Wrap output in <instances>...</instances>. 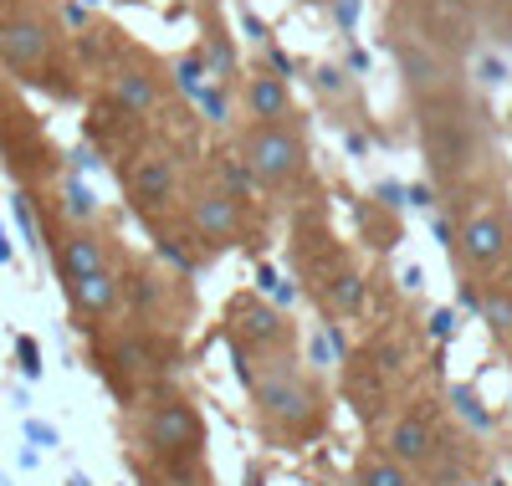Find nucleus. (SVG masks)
<instances>
[{"instance_id": "6ab92c4d", "label": "nucleus", "mask_w": 512, "mask_h": 486, "mask_svg": "<svg viewBox=\"0 0 512 486\" xmlns=\"http://www.w3.org/2000/svg\"><path fill=\"white\" fill-rule=\"evenodd\" d=\"M461 307H466V313H477V323L487 328V338L497 348V359L512 364V272L487 282V287H477V292H466Z\"/></svg>"}, {"instance_id": "412c9836", "label": "nucleus", "mask_w": 512, "mask_h": 486, "mask_svg": "<svg viewBox=\"0 0 512 486\" xmlns=\"http://www.w3.org/2000/svg\"><path fill=\"white\" fill-rule=\"evenodd\" d=\"M349 486H425L410 466H400L395 456H384L379 446L359 451V461L349 466Z\"/></svg>"}, {"instance_id": "5701e85b", "label": "nucleus", "mask_w": 512, "mask_h": 486, "mask_svg": "<svg viewBox=\"0 0 512 486\" xmlns=\"http://www.w3.org/2000/svg\"><path fill=\"white\" fill-rule=\"evenodd\" d=\"M21 435H26V446H36V451H57L62 446V430L52 420H36V415H26Z\"/></svg>"}, {"instance_id": "dca6fc26", "label": "nucleus", "mask_w": 512, "mask_h": 486, "mask_svg": "<svg viewBox=\"0 0 512 486\" xmlns=\"http://www.w3.org/2000/svg\"><path fill=\"white\" fill-rule=\"evenodd\" d=\"M103 98H113L128 118L149 123V118H159L164 103H169V72H164L159 57L128 47L123 57L108 62V93H103Z\"/></svg>"}, {"instance_id": "9b49d317", "label": "nucleus", "mask_w": 512, "mask_h": 486, "mask_svg": "<svg viewBox=\"0 0 512 486\" xmlns=\"http://www.w3.org/2000/svg\"><path fill=\"white\" fill-rule=\"evenodd\" d=\"M236 154L246 159L251 180L262 195H297L313 174V154H308V139H303V123L297 118H282V123H246L236 134Z\"/></svg>"}, {"instance_id": "393cba45", "label": "nucleus", "mask_w": 512, "mask_h": 486, "mask_svg": "<svg viewBox=\"0 0 512 486\" xmlns=\"http://www.w3.org/2000/svg\"><path fill=\"white\" fill-rule=\"evenodd\" d=\"M11 256H16V251H11V241H6V236H0V267H6V261H11Z\"/></svg>"}, {"instance_id": "a211bd4d", "label": "nucleus", "mask_w": 512, "mask_h": 486, "mask_svg": "<svg viewBox=\"0 0 512 486\" xmlns=\"http://www.w3.org/2000/svg\"><path fill=\"white\" fill-rule=\"evenodd\" d=\"M241 113H246V123H282V118H297L287 72H277V67H251V72H241Z\"/></svg>"}, {"instance_id": "423d86ee", "label": "nucleus", "mask_w": 512, "mask_h": 486, "mask_svg": "<svg viewBox=\"0 0 512 486\" xmlns=\"http://www.w3.org/2000/svg\"><path fill=\"white\" fill-rule=\"evenodd\" d=\"M446 205H451V215H446V251H451L456 292L466 297V292L507 277L512 272V200H507L497 174L466 185Z\"/></svg>"}, {"instance_id": "cd10ccee", "label": "nucleus", "mask_w": 512, "mask_h": 486, "mask_svg": "<svg viewBox=\"0 0 512 486\" xmlns=\"http://www.w3.org/2000/svg\"><path fill=\"white\" fill-rule=\"evenodd\" d=\"M472 6H487V0H472Z\"/></svg>"}, {"instance_id": "0eeeda50", "label": "nucleus", "mask_w": 512, "mask_h": 486, "mask_svg": "<svg viewBox=\"0 0 512 486\" xmlns=\"http://www.w3.org/2000/svg\"><path fill=\"white\" fill-rule=\"evenodd\" d=\"M415 374H420V333L405 318H390L369 328L359 348H349L338 394L359 410L364 425H379L410 389H420Z\"/></svg>"}, {"instance_id": "1a4fd4ad", "label": "nucleus", "mask_w": 512, "mask_h": 486, "mask_svg": "<svg viewBox=\"0 0 512 486\" xmlns=\"http://www.w3.org/2000/svg\"><path fill=\"white\" fill-rule=\"evenodd\" d=\"M118 180H123L128 210H134L154 236H169V231L180 226V215H185V190H190V164H185L180 149L149 144V139H144L134 154L123 159Z\"/></svg>"}, {"instance_id": "6e6552de", "label": "nucleus", "mask_w": 512, "mask_h": 486, "mask_svg": "<svg viewBox=\"0 0 512 486\" xmlns=\"http://www.w3.org/2000/svg\"><path fill=\"white\" fill-rule=\"evenodd\" d=\"M93 364H98L103 384L118 394V405L128 410L134 400H144L149 389L180 379L185 338L169 333V328H139V323L118 318L103 333H93Z\"/></svg>"}, {"instance_id": "f257e3e1", "label": "nucleus", "mask_w": 512, "mask_h": 486, "mask_svg": "<svg viewBox=\"0 0 512 486\" xmlns=\"http://www.w3.org/2000/svg\"><path fill=\"white\" fill-rule=\"evenodd\" d=\"M128 420V461L144 486H216L210 476V425L195 389L159 384L123 410Z\"/></svg>"}, {"instance_id": "7ed1b4c3", "label": "nucleus", "mask_w": 512, "mask_h": 486, "mask_svg": "<svg viewBox=\"0 0 512 486\" xmlns=\"http://www.w3.org/2000/svg\"><path fill=\"white\" fill-rule=\"evenodd\" d=\"M374 446L410 466L425 486H461L472 471V440L451 420L446 394L420 384L374 425Z\"/></svg>"}, {"instance_id": "ddd939ff", "label": "nucleus", "mask_w": 512, "mask_h": 486, "mask_svg": "<svg viewBox=\"0 0 512 486\" xmlns=\"http://www.w3.org/2000/svg\"><path fill=\"white\" fill-rule=\"evenodd\" d=\"M190 318H195V287L185 282V272H164L159 261L123 256V323L180 333Z\"/></svg>"}, {"instance_id": "f8f14e48", "label": "nucleus", "mask_w": 512, "mask_h": 486, "mask_svg": "<svg viewBox=\"0 0 512 486\" xmlns=\"http://www.w3.org/2000/svg\"><path fill=\"white\" fill-rule=\"evenodd\" d=\"M221 338L231 343L241 374L262 369V364H277V359H292V353H297V323L287 318V307H277L262 292H236L221 307Z\"/></svg>"}, {"instance_id": "f03ea898", "label": "nucleus", "mask_w": 512, "mask_h": 486, "mask_svg": "<svg viewBox=\"0 0 512 486\" xmlns=\"http://www.w3.org/2000/svg\"><path fill=\"white\" fill-rule=\"evenodd\" d=\"M415 134H420L425 174L436 180L446 200L497 169V123L466 82L415 103Z\"/></svg>"}, {"instance_id": "4468645a", "label": "nucleus", "mask_w": 512, "mask_h": 486, "mask_svg": "<svg viewBox=\"0 0 512 486\" xmlns=\"http://www.w3.org/2000/svg\"><path fill=\"white\" fill-rule=\"evenodd\" d=\"M57 57H62V36L57 26L36 11V0H0V67L11 77L57 87Z\"/></svg>"}, {"instance_id": "20e7f679", "label": "nucleus", "mask_w": 512, "mask_h": 486, "mask_svg": "<svg viewBox=\"0 0 512 486\" xmlns=\"http://www.w3.org/2000/svg\"><path fill=\"white\" fill-rule=\"evenodd\" d=\"M246 379V400H251V425L262 435V446L272 451H303L318 446L333 425V389L318 369L303 359H277L241 374Z\"/></svg>"}, {"instance_id": "4be33fe9", "label": "nucleus", "mask_w": 512, "mask_h": 486, "mask_svg": "<svg viewBox=\"0 0 512 486\" xmlns=\"http://www.w3.org/2000/svg\"><path fill=\"white\" fill-rule=\"evenodd\" d=\"M11 215H16L21 236L31 241V251H41V256H47V231H41V220H36V205H31V195H26V190H16V195H11Z\"/></svg>"}, {"instance_id": "a878e982", "label": "nucleus", "mask_w": 512, "mask_h": 486, "mask_svg": "<svg viewBox=\"0 0 512 486\" xmlns=\"http://www.w3.org/2000/svg\"><path fill=\"white\" fill-rule=\"evenodd\" d=\"M67 486H93V481H88V476H82V471H72V476H67Z\"/></svg>"}, {"instance_id": "b1692460", "label": "nucleus", "mask_w": 512, "mask_h": 486, "mask_svg": "<svg viewBox=\"0 0 512 486\" xmlns=\"http://www.w3.org/2000/svg\"><path fill=\"white\" fill-rule=\"evenodd\" d=\"M16 369H21L26 379H41V343H36L31 333L16 338Z\"/></svg>"}, {"instance_id": "2eb2a0df", "label": "nucleus", "mask_w": 512, "mask_h": 486, "mask_svg": "<svg viewBox=\"0 0 512 486\" xmlns=\"http://www.w3.org/2000/svg\"><path fill=\"white\" fill-rule=\"evenodd\" d=\"M123 256L128 251L118 246V236L108 226H47V261L62 287L123 267Z\"/></svg>"}, {"instance_id": "9d476101", "label": "nucleus", "mask_w": 512, "mask_h": 486, "mask_svg": "<svg viewBox=\"0 0 512 486\" xmlns=\"http://www.w3.org/2000/svg\"><path fill=\"white\" fill-rule=\"evenodd\" d=\"M180 226L190 231L200 256H221V251L251 246L256 241V200L226 190L210 169H200V174H190Z\"/></svg>"}, {"instance_id": "39448f33", "label": "nucleus", "mask_w": 512, "mask_h": 486, "mask_svg": "<svg viewBox=\"0 0 512 486\" xmlns=\"http://www.w3.org/2000/svg\"><path fill=\"white\" fill-rule=\"evenodd\" d=\"M287 256L303 297L318 307V313L344 328V323H364L369 318V277L359 267V256L344 236H333V226L323 220L318 205L297 210L292 236H287Z\"/></svg>"}, {"instance_id": "bb28decb", "label": "nucleus", "mask_w": 512, "mask_h": 486, "mask_svg": "<svg viewBox=\"0 0 512 486\" xmlns=\"http://www.w3.org/2000/svg\"><path fill=\"white\" fill-rule=\"evenodd\" d=\"M297 6H333V0H297Z\"/></svg>"}, {"instance_id": "aec40b11", "label": "nucleus", "mask_w": 512, "mask_h": 486, "mask_svg": "<svg viewBox=\"0 0 512 486\" xmlns=\"http://www.w3.org/2000/svg\"><path fill=\"white\" fill-rule=\"evenodd\" d=\"M57 226H103V205L82 174H67L57 185Z\"/></svg>"}, {"instance_id": "f3484780", "label": "nucleus", "mask_w": 512, "mask_h": 486, "mask_svg": "<svg viewBox=\"0 0 512 486\" xmlns=\"http://www.w3.org/2000/svg\"><path fill=\"white\" fill-rule=\"evenodd\" d=\"M67 313L82 333H103L108 323L123 318V267L113 272H98V277H82V282H67Z\"/></svg>"}]
</instances>
